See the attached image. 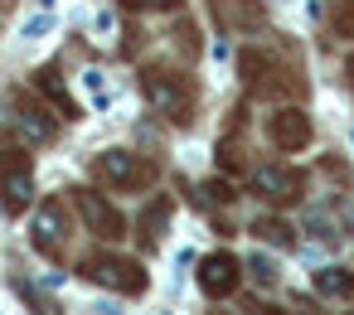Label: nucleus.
<instances>
[{
	"label": "nucleus",
	"instance_id": "nucleus-12",
	"mask_svg": "<svg viewBox=\"0 0 354 315\" xmlns=\"http://www.w3.org/2000/svg\"><path fill=\"white\" fill-rule=\"evenodd\" d=\"M315 291L344 300V296H354V271H344V267H320V271H315Z\"/></svg>",
	"mask_w": 354,
	"mask_h": 315
},
{
	"label": "nucleus",
	"instance_id": "nucleus-21",
	"mask_svg": "<svg viewBox=\"0 0 354 315\" xmlns=\"http://www.w3.org/2000/svg\"><path fill=\"white\" fill-rule=\"evenodd\" d=\"M344 73H349V83H354V54H349V59H344Z\"/></svg>",
	"mask_w": 354,
	"mask_h": 315
},
{
	"label": "nucleus",
	"instance_id": "nucleus-15",
	"mask_svg": "<svg viewBox=\"0 0 354 315\" xmlns=\"http://www.w3.org/2000/svg\"><path fill=\"white\" fill-rule=\"evenodd\" d=\"M165 218H170V199H156V209H146V218H141V242H156Z\"/></svg>",
	"mask_w": 354,
	"mask_h": 315
},
{
	"label": "nucleus",
	"instance_id": "nucleus-3",
	"mask_svg": "<svg viewBox=\"0 0 354 315\" xmlns=\"http://www.w3.org/2000/svg\"><path fill=\"white\" fill-rule=\"evenodd\" d=\"M93 170L112 189H141V184L156 180V165H141V155H131V151H102L93 160Z\"/></svg>",
	"mask_w": 354,
	"mask_h": 315
},
{
	"label": "nucleus",
	"instance_id": "nucleus-13",
	"mask_svg": "<svg viewBox=\"0 0 354 315\" xmlns=\"http://www.w3.org/2000/svg\"><path fill=\"white\" fill-rule=\"evenodd\" d=\"M248 233H252V238H262V242H272V247H291V238H296L286 218H267V213H262Z\"/></svg>",
	"mask_w": 354,
	"mask_h": 315
},
{
	"label": "nucleus",
	"instance_id": "nucleus-6",
	"mask_svg": "<svg viewBox=\"0 0 354 315\" xmlns=\"http://www.w3.org/2000/svg\"><path fill=\"white\" fill-rule=\"evenodd\" d=\"M64 233H68V218H64V204L59 199H44L30 218V247L44 252V257H59L64 247Z\"/></svg>",
	"mask_w": 354,
	"mask_h": 315
},
{
	"label": "nucleus",
	"instance_id": "nucleus-14",
	"mask_svg": "<svg viewBox=\"0 0 354 315\" xmlns=\"http://www.w3.org/2000/svg\"><path fill=\"white\" fill-rule=\"evenodd\" d=\"M39 93H49V97H54V102H59V112H64V117H68V122H73V117H78V107H73V97H68V93H64V83H59V78H54V68H44V73H39Z\"/></svg>",
	"mask_w": 354,
	"mask_h": 315
},
{
	"label": "nucleus",
	"instance_id": "nucleus-7",
	"mask_svg": "<svg viewBox=\"0 0 354 315\" xmlns=\"http://www.w3.org/2000/svg\"><path fill=\"white\" fill-rule=\"evenodd\" d=\"M238 281H243V262H238L233 252H209V257L199 262V291H204V296L223 300V296L238 291Z\"/></svg>",
	"mask_w": 354,
	"mask_h": 315
},
{
	"label": "nucleus",
	"instance_id": "nucleus-11",
	"mask_svg": "<svg viewBox=\"0 0 354 315\" xmlns=\"http://www.w3.org/2000/svg\"><path fill=\"white\" fill-rule=\"evenodd\" d=\"M209 10H214V20H218L223 30H233V35L262 30V20H267V6H262V0H209Z\"/></svg>",
	"mask_w": 354,
	"mask_h": 315
},
{
	"label": "nucleus",
	"instance_id": "nucleus-18",
	"mask_svg": "<svg viewBox=\"0 0 354 315\" xmlns=\"http://www.w3.org/2000/svg\"><path fill=\"white\" fill-rule=\"evenodd\" d=\"M335 30H339L344 39H354V0H344V6L335 10Z\"/></svg>",
	"mask_w": 354,
	"mask_h": 315
},
{
	"label": "nucleus",
	"instance_id": "nucleus-10",
	"mask_svg": "<svg viewBox=\"0 0 354 315\" xmlns=\"http://www.w3.org/2000/svg\"><path fill=\"white\" fill-rule=\"evenodd\" d=\"M267 136H272L277 151H306L310 136H315V126H310V117H306L301 107H281V112H272Z\"/></svg>",
	"mask_w": 354,
	"mask_h": 315
},
{
	"label": "nucleus",
	"instance_id": "nucleus-16",
	"mask_svg": "<svg viewBox=\"0 0 354 315\" xmlns=\"http://www.w3.org/2000/svg\"><path fill=\"white\" fill-rule=\"evenodd\" d=\"M262 73H267V59H262L257 49H243V59H238V78H243V83H257Z\"/></svg>",
	"mask_w": 354,
	"mask_h": 315
},
{
	"label": "nucleus",
	"instance_id": "nucleus-9",
	"mask_svg": "<svg viewBox=\"0 0 354 315\" xmlns=\"http://www.w3.org/2000/svg\"><path fill=\"white\" fill-rule=\"evenodd\" d=\"M15 131H20L25 141H35V146H49V141H54V131H59V122L49 117V107H44L39 97L15 93Z\"/></svg>",
	"mask_w": 354,
	"mask_h": 315
},
{
	"label": "nucleus",
	"instance_id": "nucleus-19",
	"mask_svg": "<svg viewBox=\"0 0 354 315\" xmlns=\"http://www.w3.org/2000/svg\"><path fill=\"white\" fill-rule=\"evenodd\" d=\"M204 194H209V199H218V204H233V199H238V194H233V184H223V180H214Z\"/></svg>",
	"mask_w": 354,
	"mask_h": 315
},
{
	"label": "nucleus",
	"instance_id": "nucleus-5",
	"mask_svg": "<svg viewBox=\"0 0 354 315\" xmlns=\"http://www.w3.org/2000/svg\"><path fill=\"white\" fill-rule=\"evenodd\" d=\"M0 194L10 209L35 204V165L25 151H0Z\"/></svg>",
	"mask_w": 354,
	"mask_h": 315
},
{
	"label": "nucleus",
	"instance_id": "nucleus-2",
	"mask_svg": "<svg viewBox=\"0 0 354 315\" xmlns=\"http://www.w3.org/2000/svg\"><path fill=\"white\" fill-rule=\"evenodd\" d=\"M83 276H93V281H102V286H112V291H122V296H141V291H146L141 262H136V257H117V252L88 257V262H83Z\"/></svg>",
	"mask_w": 354,
	"mask_h": 315
},
{
	"label": "nucleus",
	"instance_id": "nucleus-1",
	"mask_svg": "<svg viewBox=\"0 0 354 315\" xmlns=\"http://www.w3.org/2000/svg\"><path fill=\"white\" fill-rule=\"evenodd\" d=\"M141 93H146V102H151L160 117L189 122V88H185L180 73H170V68H146V73H141Z\"/></svg>",
	"mask_w": 354,
	"mask_h": 315
},
{
	"label": "nucleus",
	"instance_id": "nucleus-22",
	"mask_svg": "<svg viewBox=\"0 0 354 315\" xmlns=\"http://www.w3.org/2000/svg\"><path fill=\"white\" fill-rule=\"evenodd\" d=\"M214 315H228V310H214Z\"/></svg>",
	"mask_w": 354,
	"mask_h": 315
},
{
	"label": "nucleus",
	"instance_id": "nucleus-20",
	"mask_svg": "<svg viewBox=\"0 0 354 315\" xmlns=\"http://www.w3.org/2000/svg\"><path fill=\"white\" fill-rule=\"evenodd\" d=\"M122 6H146V10H180V0H122Z\"/></svg>",
	"mask_w": 354,
	"mask_h": 315
},
{
	"label": "nucleus",
	"instance_id": "nucleus-17",
	"mask_svg": "<svg viewBox=\"0 0 354 315\" xmlns=\"http://www.w3.org/2000/svg\"><path fill=\"white\" fill-rule=\"evenodd\" d=\"M248 271H252V281H257V286H272V281H277V267H272L267 257H252V262H248Z\"/></svg>",
	"mask_w": 354,
	"mask_h": 315
},
{
	"label": "nucleus",
	"instance_id": "nucleus-8",
	"mask_svg": "<svg viewBox=\"0 0 354 315\" xmlns=\"http://www.w3.org/2000/svg\"><path fill=\"white\" fill-rule=\"evenodd\" d=\"M252 189H257L262 199H272V204H296V199L306 194V175L291 170V165H262V170L252 175Z\"/></svg>",
	"mask_w": 354,
	"mask_h": 315
},
{
	"label": "nucleus",
	"instance_id": "nucleus-4",
	"mask_svg": "<svg viewBox=\"0 0 354 315\" xmlns=\"http://www.w3.org/2000/svg\"><path fill=\"white\" fill-rule=\"evenodd\" d=\"M73 209L83 213V223H88V233H97L102 242H117L122 233H127V218L112 209V199H102L97 189H73Z\"/></svg>",
	"mask_w": 354,
	"mask_h": 315
}]
</instances>
